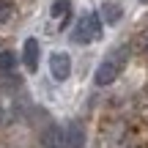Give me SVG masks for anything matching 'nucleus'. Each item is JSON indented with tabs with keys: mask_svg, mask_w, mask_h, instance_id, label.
<instances>
[{
	"mask_svg": "<svg viewBox=\"0 0 148 148\" xmlns=\"http://www.w3.org/2000/svg\"><path fill=\"white\" fill-rule=\"evenodd\" d=\"M126 60H129V47H115V49H112V52L104 58V63L96 69L93 82L99 85V88H104V85L115 82L118 74H121V71H123V66H126Z\"/></svg>",
	"mask_w": 148,
	"mask_h": 148,
	"instance_id": "f257e3e1",
	"label": "nucleus"
},
{
	"mask_svg": "<svg viewBox=\"0 0 148 148\" xmlns=\"http://www.w3.org/2000/svg\"><path fill=\"white\" fill-rule=\"evenodd\" d=\"M71 38L77 44H93L101 38V16L96 14V11H88V14H82L77 19V25H74L71 30Z\"/></svg>",
	"mask_w": 148,
	"mask_h": 148,
	"instance_id": "f03ea898",
	"label": "nucleus"
},
{
	"mask_svg": "<svg viewBox=\"0 0 148 148\" xmlns=\"http://www.w3.org/2000/svg\"><path fill=\"white\" fill-rule=\"evenodd\" d=\"M49 71H52V77L58 82H66L71 74V58L66 52H52L49 55Z\"/></svg>",
	"mask_w": 148,
	"mask_h": 148,
	"instance_id": "7ed1b4c3",
	"label": "nucleus"
},
{
	"mask_svg": "<svg viewBox=\"0 0 148 148\" xmlns=\"http://www.w3.org/2000/svg\"><path fill=\"white\" fill-rule=\"evenodd\" d=\"M38 55H41V47H38V38H25L22 44V63H25L27 71H36L38 69Z\"/></svg>",
	"mask_w": 148,
	"mask_h": 148,
	"instance_id": "20e7f679",
	"label": "nucleus"
},
{
	"mask_svg": "<svg viewBox=\"0 0 148 148\" xmlns=\"http://www.w3.org/2000/svg\"><path fill=\"white\" fill-rule=\"evenodd\" d=\"M66 148H85V126L79 121H71L69 126H63Z\"/></svg>",
	"mask_w": 148,
	"mask_h": 148,
	"instance_id": "39448f33",
	"label": "nucleus"
},
{
	"mask_svg": "<svg viewBox=\"0 0 148 148\" xmlns=\"http://www.w3.org/2000/svg\"><path fill=\"white\" fill-rule=\"evenodd\" d=\"M41 143H44V148H66L63 129H60V126H49L47 132L41 134Z\"/></svg>",
	"mask_w": 148,
	"mask_h": 148,
	"instance_id": "423d86ee",
	"label": "nucleus"
},
{
	"mask_svg": "<svg viewBox=\"0 0 148 148\" xmlns=\"http://www.w3.org/2000/svg\"><path fill=\"white\" fill-rule=\"evenodd\" d=\"M101 22H107V25H118L123 16V8L118 3H101Z\"/></svg>",
	"mask_w": 148,
	"mask_h": 148,
	"instance_id": "0eeeda50",
	"label": "nucleus"
},
{
	"mask_svg": "<svg viewBox=\"0 0 148 148\" xmlns=\"http://www.w3.org/2000/svg\"><path fill=\"white\" fill-rule=\"evenodd\" d=\"M49 14H52V19H63V25H66V19H69V14H71V3L69 0H55Z\"/></svg>",
	"mask_w": 148,
	"mask_h": 148,
	"instance_id": "6e6552de",
	"label": "nucleus"
},
{
	"mask_svg": "<svg viewBox=\"0 0 148 148\" xmlns=\"http://www.w3.org/2000/svg\"><path fill=\"white\" fill-rule=\"evenodd\" d=\"M14 66H16V55L11 49H3L0 52V71H11Z\"/></svg>",
	"mask_w": 148,
	"mask_h": 148,
	"instance_id": "1a4fd4ad",
	"label": "nucleus"
},
{
	"mask_svg": "<svg viewBox=\"0 0 148 148\" xmlns=\"http://www.w3.org/2000/svg\"><path fill=\"white\" fill-rule=\"evenodd\" d=\"M11 16H14V0H0V25H5Z\"/></svg>",
	"mask_w": 148,
	"mask_h": 148,
	"instance_id": "9d476101",
	"label": "nucleus"
},
{
	"mask_svg": "<svg viewBox=\"0 0 148 148\" xmlns=\"http://www.w3.org/2000/svg\"><path fill=\"white\" fill-rule=\"evenodd\" d=\"M143 47H145V52H148V33H145V41H143Z\"/></svg>",
	"mask_w": 148,
	"mask_h": 148,
	"instance_id": "9b49d317",
	"label": "nucleus"
},
{
	"mask_svg": "<svg viewBox=\"0 0 148 148\" xmlns=\"http://www.w3.org/2000/svg\"><path fill=\"white\" fill-rule=\"evenodd\" d=\"M140 3H148V0H140Z\"/></svg>",
	"mask_w": 148,
	"mask_h": 148,
	"instance_id": "f8f14e48",
	"label": "nucleus"
}]
</instances>
